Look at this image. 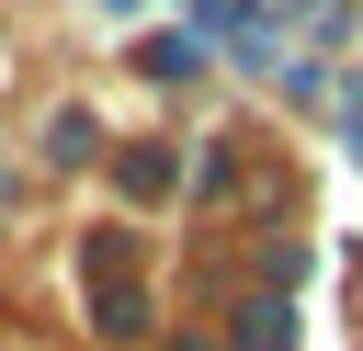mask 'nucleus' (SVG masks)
<instances>
[{
    "mask_svg": "<svg viewBox=\"0 0 363 351\" xmlns=\"http://www.w3.org/2000/svg\"><path fill=\"white\" fill-rule=\"evenodd\" d=\"M91 294H102V328H113V340L147 328V306H136V283H125V238H91Z\"/></svg>",
    "mask_w": 363,
    "mask_h": 351,
    "instance_id": "f257e3e1",
    "label": "nucleus"
}]
</instances>
